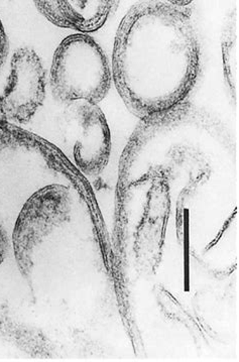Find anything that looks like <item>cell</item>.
I'll return each instance as SVG.
<instances>
[{"label": "cell", "instance_id": "cell-1", "mask_svg": "<svg viewBox=\"0 0 239 362\" xmlns=\"http://www.w3.org/2000/svg\"><path fill=\"white\" fill-rule=\"evenodd\" d=\"M200 64L190 7L141 0L120 21L113 45L112 82L127 110L139 119L186 103Z\"/></svg>", "mask_w": 239, "mask_h": 362}, {"label": "cell", "instance_id": "cell-2", "mask_svg": "<svg viewBox=\"0 0 239 362\" xmlns=\"http://www.w3.org/2000/svg\"><path fill=\"white\" fill-rule=\"evenodd\" d=\"M112 72L107 56L89 34L69 35L54 53L49 88L57 103L99 104L110 93Z\"/></svg>", "mask_w": 239, "mask_h": 362}, {"label": "cell", "instance_id": "cell-3", "mask_svg": "<svg viewBox=\"0 0 239 362\" xmlns=\"http://www.w3.org/2000/svg\"><path fill=\"white\" fill-rule=\"evenodd\" d=\"M47 74L34 49L14 52L6 86L0 95V120L23 127L32 122L44 105Z\"/></svg>", "mask_w": 239, "mask_h": 362}, {"label": "cell", "instance_id": "cell-4", "mask_svg": "<svg viewBox=\"0 0 239 362\" xmlns=\"http://www.w3.org/2000/svg\"><path fill=\"white\" fill-rule=\"evenodd\" d=\"M65 119L76 137L74 160L80 171L93 175L103 171L110 156V132L103 111L98 104H63Z\"/></svg>", "mask_w": 239, "mask_h": 362}, {"label": "cell", "instance_id": "cell-5", "mask_svg": "<svg viewBox=\"0 0 239 362\" xmlns=\"http://www.w3.org/2000/svg\"><path fill=\"white\" fill-rule=\"evenodd\" d=\"M168 4H172L174 6L178 7H190L193 4L194 0H165Z\"/></svg>", "mask_w": 239, "mask_h": 362}, {"label": "cell", "instance_id": "cell-6", "mask_svg": "<svg viewBox=\"0 0 239 362\" xmlns=\"http://www.w3.org/2000/svg\"><path fill=\"white\" fill-rule=\"evenodd\" d=\"M7 42V37L4 28L2 27L1 21H0V45H4Z\"/></svg>", "mask_w": 239, "mask_h": 362}]
</instances>
